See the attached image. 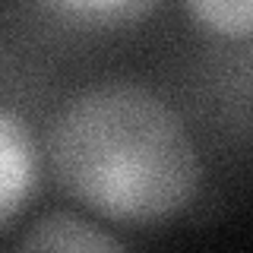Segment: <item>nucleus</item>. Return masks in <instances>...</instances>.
Here are the masks:
<instances>
[{
	"mask_svg": "<svg viewBox=\"0 0 253 253\" xmlns=\"http://www.w3.org/2000/svg\"><path fill=\"white\" fill-rule=\"evenodd\" d=\"M47 152L63 193L114 221L168 218L200 184L196 146L177 111L133 83H101L67 101Z\"/></svg>",
	"mask_w": 253,
	"mask_h": 253,
	"instance_id": "1",
	"label": "nucleus"
},
{
	"mask_svg": "<svg viewBox=\"0 0 253 253\" xmlns=\"http://www.w3.org/2000/svg\"><path fill=\"white\" fill-rule=\"evenodd\" d=\"M42 177V155L32 126L0 108V225L26 209Z\"/></svg>",
	"mask_w": 253,
	"mask_h": 253,
	"instance_id": "2",
	"label": "nucleus"
},
{
	"mask_svg": "<svg viewBox=\"0 0 253 253\" xmlns=\"http://www.w3.org/2000/svg\"><path fill=\"white\" fill-rule=\"evenodd\" d=\"M16 253H126L105 228L73 212H51L38 218Z\"/></svg>",
	"mask_w": 253,
	"mask_h": 253,
	"instance_id": "3",
	"label": "nucleus"
},
{
	"mask_svg": "<svg viewBox=\"0 0 253 253\" xmlns=\"http://www.w3.org/2000/svg\"><path fill=\"white\" fill-rule=\"evenodd\" d=\"M193 19H200L203 26L221 32V35H250V22H253V10L247 0H196V3L187 6Z\"/></svg>",
	"mask_w": 253,
	"mask_h": 253,
	"instance_id": "4",
	"label": "nucleus"
},
{
	"mask_svg": "<svg viewBox=\"0 0 253 253\" xmlns=\"http://www.w3.org/2000/svg\"><path fill=\"white\" fill-rule=\"evenodd\" d=\"M57 10L70 13V16H92V19H98L101 26H108V22H117V19L139 16V13L152 10V6L149 3H63Z\"/></svg>",
	"mask_w": 253,
	"mask_h": 253,
	"instance_id": "5",
	"label": "nucleus"
}]
</instances>
